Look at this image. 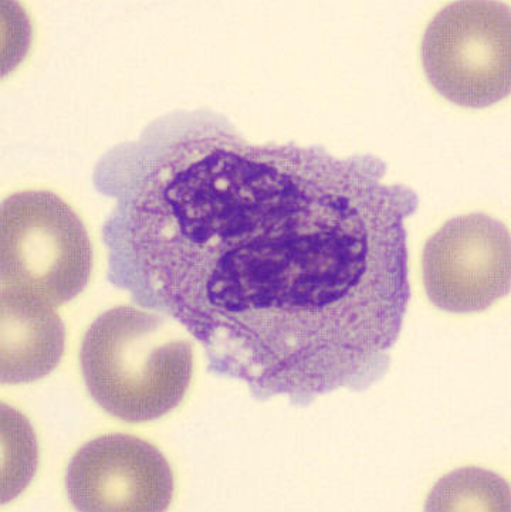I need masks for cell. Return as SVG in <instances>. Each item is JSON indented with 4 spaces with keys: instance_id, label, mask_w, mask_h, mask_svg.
I'll use <instances>...</instances> for the list:
<instances>
[{
    "instance_id": "1",
    "label": "cell",
    "mask_w": 511,
    "mask_h": 512,
    "mask_svg": "<svg viewBox=\"0 0 511 512\" xmlns=\"http://www.w3.org/2000/svg\"><path fill=\"white\" fill-rule=\"evenodd\" d=\"M374 155L247 141L182 111L98 162L108 278L201 342L213 374L309 406L381 381L411 286L418 195Z\"/></svg>"
},
{
    "instance_id": "2",
    "label": "cell",
    "mask_w": 511,
    "mask_h": 512,
    "mask_svg": "<svg viewBox=\"0 0 511 512\" xmlns=\"http://www.w3.org/2000/svg\"><path fill=\"white\" fill-rule=\"evenodd\" d=\"M172 321L157 311L121 305L91 324L80 364L101 409L124 422L144 423L168 415L184 400L194 349Z\"/></svg>"
},
{
    "instance_id": "3",
    "label": "cell",
    "mask_w": 511,
    "mask_h": 512,
    "mask_svg": "<svg viewBox=\"0 0 511 512\" xmlns=\"http://www.w3.org/2000/svg\"><path fill=\"white\" fill-rule=\"evenodd\" d=\"M93 249L77 213L47 191L13 193L0 209L2 293L59 308L89 283Z\"/></svg>"
},
{
    "instance_id": "4",
    "label": "cell",
    "mask_w": 511,
    "mask_h": 512,
    "mask_svg": "<svg viewBox=\"0 0 511 512\" xmlns=\"http://www.w3.org/2000/svg\"><path fill=\"white\" fill-rule=\"evenodd\" d=\"M422 63L435 90L460 107L485 108L509 97L510 3H450L426 27Z\"/></svg>"
},
{
    "instance_id": "5",
    "label": "cell",
    "mask_w": 511,
    "mask_h": 512,
    "mask_svg": "<svg viewBox=\"0 0 511 512\" xmlns=\"http://www.w3.org/2000/svg\"><path fill=\"white\" fill-rule=\"evenodd\" d=\"M422 274L429 300L441 310H487L510 291L509 229L483 213L449 220L426 242Z\"/></svg>"
},
{
    "instance_id": "6",
    "label": "cell",
    "mask_w": 511,
    "mask_h": 512,
    "mask_svg": "<svg viewBox=\"0 0 511 512\" xmlns=\"http://www.w3.org/2000/svg\"><path fill=\"white\" fill-rule=\"evenodd\" d=\"M66 490L79 511L159 512L171 505L174 474L151 443L130 434H108L74 454Z\"/></svg>"
},
{
    "instance_id": "7",
    "label": "cell",
    "mask_w": 511,
    "mask_h": 512,
    "mask_svg": "<svg viewBox=\"0 0 511 512\" xmlns=\"http://www.w3.org/2000/svg\"><path fill=\"white\" fill-rule=\"evenodd\" d=\"M0 381L19 385L45 378L59 365L66 331L56 308L0 293Z\"/></svg>"
},
{
    "instance_id": "8",
    "label": "cell",
    "mask_w": 511,
    "mask_h": 512,
    "mask_svg": "<svg viewBox=\"0 0 511 512\" xmlns=\"http://www.w3.org/2000/svg\"><path fill=\"white\" fill-rule=\"evenodd\" d=\"M426 511H510V488L502 477L469 467L453 471L436 484Z\"/></svg>"
}]
</instances>
